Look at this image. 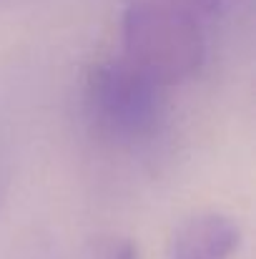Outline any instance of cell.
I'll return each mask as SVG.
<instances>
[{"label": "cell", "mask_w": 256, "mask_h": 259, "mask_svg": "<svg viewBox=\"0 0 256 259\" xmlns=\"http://www.w3.org/2000/svg\"><path fill=\"white\" fill-rule=\"evenodd\" d=\"M241 244L239 224L219 211H201L178 224L169 259H229Z\"/></svg>", "instance_id": "obj_3"}, {"label": "cell", "mask_w": 256, "mask_h": 259, "mask_svg": "<svg viewBox=\"0 0 256 259\" xmlns=\"http://www.w3.org/2000/svg\"><path fill=\"white\" fill-rule=\"evenodd\" d=\"M100 259H138V249L131 239L108 237L100 244Z\"/></svg>", "instance_id": "obj_4"}, {"label": "cell", "mask_w": 256, "mask_h": 259, "mask_svg": "<svg viewBox=\"0 0 256 259\" xmlns=\"http://www.w3.org/2000/svg\"><path fill=\"white\" fill-rule=\"evenodd\" d=\"M169 91L126 56H106L88 68L83 78L88 123L106 141L121 146L146 144L166 121Z\"/></svg>", "instance_id": "obj_2"}, {"label": "cell", "mask_w": 256, "mask_h": 259, "mask_svg": "<svg viewBox=\"0 0 256 259\" xmlns=\"http://www.w3.org/2000/svg\"><path fill=\"white\" fill-rule=\"evenodd\" d=\"M3 189H5V186H3V174H0V196H3Z\"/></svg>", "instance_id": "obj_5"}, {"label": "cell", "mask_w": 256, "mask_h": 259, "mask_svg": "<svg viewBox=\"0 0 256 259\" xmlns=\"http://www.w3.org/2000/svg\"><path fill=\"white\" fill-rule=\"evenodd\" d=\"M214 0H128L121 13V56L166 88L196 76L206 61Z\"/></svg>", "instance_id": "obj_1"}]
</instances>
